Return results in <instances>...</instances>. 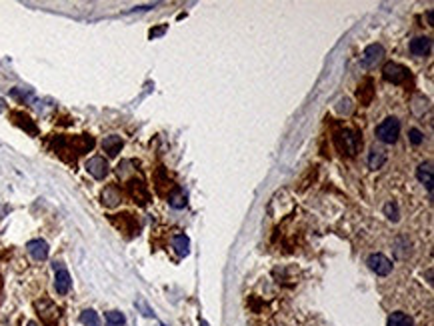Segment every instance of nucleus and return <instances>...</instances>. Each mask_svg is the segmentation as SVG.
Listing matches in <instances>:
<instances>
[{
	"mask_svg": "<svg viewBox=\"0 0 434 326\" xmlns=\"http://www.w3.org/2000/svg\"><path fill=\"white\" fill-rule=\"evenodd\" d=\"M52 146H54V150L60 156H64V152H72V164H74L76 156L86 154L88 150L94 148V138L88 136V134H80V136H56L52 140Z\"/></svg>",
	"mask_w": 434,
	"mask_h": 326,
	"instance_id": "nucleus-1",
	"label": "nucleus"
},
{
	"mask_svg": "<svg viewBox=\"0 0 434 326\" xmlns=\"http://www.w3.org/2000/svg\"><path fill=\"white\" fill-rule=\"evenodd\" d=\"M334 144L338 148L340 154H346V156H356V152L360 150L362 146V138L356 130L352 128H342V130H336L334 132Z\"/></svg>",
	"mask_w": 434,
	"mask_h": 326,
	"instance_id": "nucleus-2",
	"label": "nucleus"
},
{
	"mask_svg": "<svg viewBox=\"0 0 434 326\" xmlns=\"http://www.w3.org/2000/svg\"><path fill=\"white\" fill-rule=\"evenodd\" d=\"M398 134H400V122H398V118H394V116L384 118V120L378 124V128H376V138H378L380 142H384V144L396 142Z\"/></svg>",
	"mask_w": 434,
	"mask_h": 326,
	"instance_id": "nucleus-3",
	"label": "nucleus"
},
{
	"mask_svg": "<svg viewBox=\"0 0 434 326\" xmlns=\"http://www.w3.org/2000/svg\"><path fill=\"white\" fill-rule=\"evenodd\" d=\"M52 268H54V290L64 296L68 294L70 286H72V278H70V272L66 270V266L60 262V260H54L52 262Z\"/></svg>",
	"mask_w": 434,
	"mask_h": 326,
	"instance_id": "nucleus-4",
	"label": "nucleus"
},
{
	"mask_svg": "<svg viewBox=\"0 0 434 326\" xmlns=\"http://www.w3.org/2000/svg\"><path fill=\"white\" fill-rule=\"evenodd\" d=\"M126 188H128V194H130V198H132L134 202H138L140 206H146V204H148L150 192H148V188H146V184H144L142 178H130L128 184H126Z\"/></svg>",
	"mask_w": 434,
	"mask_h": 326,
	"instance_id": "nucleus-5",
	"label": "nucleus"
},
{
	"mask_svg": "<svg viewBox=\"0 0 434 326\" xmlns=\"http://www.w3.org/2000/svg\"><path fill=\"white\" fill-rule=\"evenodd\" d=\"M36 310H38V316L48 324V326H54L56 322H58V318H60V310H58V306L52 302V300H48V298H42V300H36Z\"/></svg>",
	"mask_w": 434,
	"mask_h": 326,
	"instance_id": "nucleus-6",
	"label": "nucleus"
},
{
	"mask_svg": "<svg viewBox=\"0 0 434 326\" xmlns=\"http://www.w3.org/2000/svg\"><path fill=\"white\" fill-rule=\"evenodd\" d=\"M382 76H384V80H388V82H392V84H402V82L408 80L410 72H408V68L402 66V64L388 62V64L382 68Z\"/></svg>",
	"mask_w": 434,
	"mask_h": 326,
	"instance_id": "nucleus-7",
	"label": "nucleus"
},
{
	"mask_svg": "<svg viewBox=\"0 0 434 326\" xmlns=\"http://www.w3.org/2000/svg\"><path fill=\"white\" fill-rule=\"evenodd\" d=\"M86 170H88V174H90L92 178L102 180V178L108 176L110 166H108L106 158H102V156H92V158H88V162H86Z\"/></svg>",
	"mask_w": 434,
	"mask_h": 326,
	"instance_id": "nucleus-8",
	"label": "nucleus"
},
{
	"mask_svg": "<svg viewBox=\"0 0 434 326\" xmlns=\"http://www.w3.org/2000/svg\"><path fill=\"white\" fill-rule=\"evenodd\" d=\"M366 264H368V268H370L372 272H376L378 276H386V274L392 272V262H390L384 254H370L368 260H366Z\"/></svg>",
	"mask_w": 434,
	"mask_h": 326,
	"instance_id": "nucleus-9",
	"label": "nucleus"
},
{
	"mask_svg": "<svg viewBox=\"0 0 434 326\" xmlns=\"http://www.w3.org/2000/svg\"><path fill=\"white\" fill-rule=\"evenodd\" d=\"M26 250H28V254H30L36 262H42V260L48 258V244H46V240H42V238L30 240V242L26 244Z\"/></svg>",
	"mask_w": 434,
	"mask_h": 326,
	"instance_id": "nucleus-10",
	"label": "nucleus"
},
{
	"mask_svg": "<svg viewBox=\"0 0 434 326\" xmlns=\"http://www.w3.org/2000/svg\"><path fill=\"white\" fill-rule=\"evenodd\" d=\"M384 56V48L380 46V44H370V46H366V50L362 52V56H360V62H362V66H374L380 58Z\"/></svg>",
	"mask_w": 434,
	"mask_h": 326,
	"instance_id": "nucleus-11",
	"label": "nucleus"
},
{
	"mask_svg": "<svg viewBox=\"0 0 434 326\" xmlns=\"http://www.w3.org/2000/svg\"><path fill=\"white\" fill-rule=\"evenodd\" d=\"M432 48V40L428 36H416L412 42H410V52L414 56H426Z\"/></svg>",
	"mask_w": 434,
	"mask_h": 326,
	"instance_id": "nucleus-12",
	"label": "nucleus"
},
{
	"mask_svg": "<svg viewBox=\"0 0 434 326\" xmlns=\"http://www.w3.org/2000/svg\"><path fill=\"white\" fill-rule=\"evenodd\" d=\"M122 146H124V142H122V138L120 136H116V134H110V136H106L104 140H102V150L108 154V156H118V152L122 150Z\"/></svg>",
	"mask_w": 434,
	"mask_h": 326,
	"instance_id": "nucleus-13",
	"label": "nucleus"
},
{
	"mask_svg": "<svg viewBox=\"0 0 434 326\" xmlns=\"http://www.w3.org/2000/svg\"><path fill=\"white\" fill-rule=\"evenodd\" d=\"M416 178L426 186V190L432 194V162H422L416 168Z\"/></svg>",
	"mask_w": 434,
	"mask_h": 326,
	"instance_id": "nucleus-14",
	"label": "nucleus"
},
{
	"mask_svg": "<svg viewBox=\"0 0 434 326\" xmlns=\"http://www.w3.org/2000/svg\"><path fill=\"white\" fill-rule=\"evenodd\" d=\"M118 216H120V218H112V222H114L122 232H132V234L138 232V222L134 220L132 214H126V212H124V214H118Z\"/></svg>",
	"mask_w": 434,
	"mask_h": 326,
	"instance_id": "nucleus-15",
	"label": "nucleus"
},
{
	"mask_svg": "<svg viewBox=\"0 0 434 326\" xmlns=\"http://www.w3.org/2000/svg\"><path fill=\"white\" fill-rule=\"evenodd\" d=\"M120 200H122L120 190H118L114 184H110V186H106V188L102 190V204H104V206L114 208V206H118Z\"/></svg>",
	"mask_w": 434,
	"mask_h": 326,
	"instance_id": "nucleus-16",
	"label": "nucleus"
},
{
	"mask_svg": "<svg viewBox=\"0 0 434 326\" xmlns=\"http://www.w3.org/2000/svg\"><path fill=\"white\" fill-rule=\"evenodd\" d=\"M386 158H388V156H386V152H384L382 148H372L370 154H368V166H370L372 170H378V168L384 166Z\"/></svg>",
	"mask_w": 434,
	"mask_h": 326,
	"instance_id": "nucleus-17",
	"label": "nucleus"
},
{
	"mask_svg": "<svg viewBox=\"0 0 434 326\" xmlns=\"http://www.w3.org/2000/svg\"><path fill=\"white\" fill-rule=\"evenodd\" d=\"M12 120H14L20 128H24L26 132H30V134H38V126H36L34 120H30V116H26L24 112H14V114H12Z\"/></svg>",
	"mask_w": 434,
	"mask_h": 326,
	"instance_id": "nucleus-18",
	"label": "nucleus"
},
{
	"mask_svg": "<svg viewBox=\"0 0 434 326\" xmlns=\"http://www.w3.org/2000/svg\"><path fill=\"white\" fill-rule=\"evenodd\" d=\"M386 326H414V320L406 312H392L388 316Z\"/></svg>",
	"mask_w": 434,
	"mask_h": 326,
	"instance_id": "nucleus-19",
	"label": "nucleus"
},
{
	"mask_svg": "<svg viewBox=\"0 0 434 326\" xmlns=\"http://www.w3.org/2000/svg\"><path fill=\"white\" fill-rule=\"evenodd\" d=\"M172 246H174V250L178 252V256H188V252H190V240H188L186 234H178V236H174Z\"/></svg>",
	"mask_w": 434,
	"mask_h": 326,
	"instance_id": "nucleus-20",
	"label": "nucleus"
},
{
	"mask_svg": "<svg viewBox=\"0 0 434 326\" xmlns=\"http://www.w3.org/2000/svg\"><path fill=\"white\" fill-rule=\"evenodd\" d=\"M372 96H374V88H372V80H364L360 86H358V100L362 102V104H368L370 100H372Z\"/></svg>",
	"mask_w": 434,
	"mask_h": 326,
	"instance_id": "nucleus-21",
	"label": "nucleus"
},
{
	"mask_svg": "<svg viewBox=\"0 0 434 326\" xmlns=\"http://www.w3.org/2000/svg\"><path fill=\"white\" fill-rule=\"evenodd\" d=\"M80 322H82L84 326H100V316H98L96 310L86 308V310H82V314H80Z\"/></svg>",
	"mask_w": 434,
	"mask_h": 326,
	"instance_id": "nucleus-22",
	"label": "nucleus"
},
{
	"mask_svg": "<svg viewBox=\"0 0 434 326\" xmlns=\"http://www.w3.org/2000/svg\"><path fill=\"white\" fill-rule=\"evenodd\" d=\"M168 202H170V206L172 208H184L186 206V194L176 186L172 192H170V196H168Z\"/></svg>",
	"mask_w": 434,
	"mask_h": 326,
	"instance_id": "nucleus-23",
	"label": "nucleus"
},
{
	"mask_svg": "<svg viewBox=\"0 0 434 326\" xmlns=\"http://www.w3.org/2000/svg\"><path fill=\"white\" fill-rule=\"evenodd\" d=\"M104 318H106V326H124L126 324V316L122 312H118V310L106 312Z\"/></svg>",
	"mask_w": 434,
	"mask_h": 326,
	"instance_id": "nucleus-24",
	"label": "nucleus"
},
{
	"mask_svg": "<svg viewBox=\"0 0 434 326\" xmlns=\"http://www.w3.org/2000/svg\"><path fill=\"white\" fill-rule=\"evenodd\" d=\"M336 110H338L340 114H350V112H352V104H350V100H348V98H340L338 104H336Z\"/></svg>",
	"mask_w": 434,
	"mask_h": 326,
	"instance_id": "nucleus-25",
	"label": "nucleus"
},
{
	"mask_svg": "<svg viewBox=\"0 0 434 326\" xmlns=\"http://www.w3.org/2000/svg\"><path fill=\"white\" fill-rule=\"evenodd\" d=\"M136 308H138V310H140V312H142L144 316H148V318H152V316H154L152 308H150V306H148L146 302H144L142 298H138V300H136Z\"/></svg>",
	"mask_w": 434,
	"mask_h": 326,
	"instance_id": "nucleus-26",
	"label": "nucleus"
},
{
	"mask_svg": "<svg viewBox=\"0 0 434 326\" xmlns=\"http://www.w3.org/2000/svg\"><path fill=\"white\" fill-rule=\"evenodd\" d=\"M384 212H386V216H388L392 222H396V220H398V208H396V204L388 202V204L384 206Z\"/></svg>",
	"mask_w": 434,
	"mask_h": 326,
	"instance_id": "nucleus-27",
	"label": "nucleus"
},
{
	"mask_svg": "<svg viewBox=\"0 0 434 326\" xmlns=\"http://www.w3.org/2000/svg\"><path fill=\"white\" fill-rule=\"evenodd\" d=\"M408 134H410V142H412V144H420V142L424 140V136H422V132H420L418 128H410Z\"/></svg>",
	"mask_w": 434,
	"mask_h": 326,
	"instance_id": "nucleus-28",
	"label": "nucleus"
},
{
	"mask_svg": "<svg viewBox=\"0 0 434 326\" xmlns=\"http://www.w3.org/2000/svg\"><path fill=\"white\" fill-rule=\"evenodd\" d=\"M164 30H166V26H160V28H154V30H150V38H156V36L164 34Z\"/></svg>",
	"mask_w": 434,
	"mask_h": 326,
	"instance_id": "nucleus-29",
	"label": "nucleus"
},
{
	"mask_svg": "<svg viewBox=\"0 0 434 326\" xmlns=\"http://www.w3.org/2000/svg\"><path fill=\"white\" fill-rule=\"evenodd\" d=\"M198 326H208V322H206L204 318H200V320H198Z\"/></svg>",
	"mask_w": 434,
	"mask_h": 326,
	"instance_id": "nucleus-30",
	"label": "nucleus"
},
{
	"mask_svg": "<svg viewBox=\"0 0 434 326\" xmlns=\"http://www.w3.org/2000/svg\"><path fill=\"white\" fill-rule=\"evenodd\" d=\"M2 110H4V100L0 98V112H2Z\"/></svg>",
	"mask_w": 434,
	"mask_h": 326,
	"instance_id": "nucleus-31",
	"label": "nucleus"
},
{
	"mask_svg": "<svg viewBox=\"0 0 434 326\" xmlns=\"http://www.w3.org/2000/svg\"><path fill=\"white\" fill-rule=\"evenodd\" d=\"M26 326H38V324H36V322H34V320H30V322H28V324H26Z\"/></svg>",
	"mask_w": 434,
	"mask_h": 326,
	"instance_id": "nucleus-32",
	"label": "nucleus"
}]
</instances>
